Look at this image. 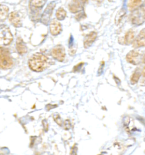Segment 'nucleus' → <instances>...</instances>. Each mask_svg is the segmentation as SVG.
Here are the masks:
<instances>
[{"label":"nucleus","instance_id":"nucleus-1","mask_svg":"<svg viewBox=\"0 0 145 155\" xmlns=\"http://www.w3.org/2000/svg\"><path fill=\"white\" fill-rule=\"evenodd\" d=\"M29 67L35 72H41L45 69L48 64V59L43 54L36 53L32 55L28 61Z\"/></svg>","mask_w":145,"mask_h":155},{"label":"nucleus","instance_id":"nucleus-2","mask_svg":"<svg viewBox=\"0 0 145 155\" xmlns=\"http://www.w3.org/2000/svg\"><path fill=\"white\" fill-rule=\"evenodd\" d=\"M145 6L143 5L133 10L130 14L131 23L137 26L143 24L145 22Z\"/></svg>","mask_w":145,"mask_h":155},{"label":"nucleus","instance_id":"nucleus-3","mask_svg":"<svg viewBox=\"0 0 145 155\" xmlns=\"http://www.w3.org/2000/svg\"><path fill=\"white\" fill-rule=\"evenodd\" d=\"M13 37L9 28H0V46H8L12 41Z\"/></svg>","mask_w":145,"mask_h":155},{"label":"nucleus","instance_id":"nucleus-4","mask_svg":"<svg viewBox=\"0 0 145 155\" xmlns=\"http://www.w3.org/2000/svg\"><path fill=\"white\" fill-rule=\"evenodd\" d=\"M55 6L56 3L54 2H52L47 6L41 18V21L42 23H44V25H48V23H49Z\"/></svg>","mask_w":145,"mask_h":155},{"label":"nucleus","instance_id":"nucleus-5","mask_svg":"<svg viewBox=\"0 0 145 155\" xmlns=\"http://www.w3.org/2000/svg\"><path fill=\"white\" fill-rule=\"evenodd\" d=\"M142 55L139 51H131L127 56V60L133 65H138L141 62Z\"/></svg>","mask_w":145,"mask_h":155},{"label":"nucleus","instance_id":"nucleus-6","mask_svg":"<svg viewBox=\"0 0 145 155\" xmlns=\"http://www.w3.org/2000/svg\"><path fill=\"white\" fill-rule=\"evenodd\" d=\"M52 55L55 59L59 61H63L65 56L64 48L61 46H56L52 51Z\"/></svg>","mask_w":145,"mask_h":155},{"label":"nucleus","instance_id":"nucleus-7","mask_svg":"<svg viewBox=\"0 0 145 155\" xmlns=\"http://www.w3.org/2000/svg\"><path fill=\"white\" fill-rule=\"evenodd\" d=\"M13 65V61L5 54L0 55V68L4 69L10 68Z\"/></svg>","mask_w":145,"mask_h":155},{"label":"nucleus","instance_id":"nucleus-8","mask_svg":"<svg viewBox=\"0 0 145 155\" xmlns=\"http://www.w3.org/2000/svg\"><path fill=\"white\" fill-rule=\"evenodd\" d=\"M69 9L72 13H77L83 10L81 2L79 0H72L69 4Z\"/></svg>","mask_w":145,"mask_h":155},{"label":"nucleus","instance_id":"nucleus-9","mask_svg":"<svg viewBox=\"0 0 145 155\" xmlns=\"http://www.w3.org/2000/svg\"><path fill=\"white\" fill-rule=\"evenodd\" d=\"M50 32L53 35H57L61 31V25L57 20L53 19L50 23Z\"/></svg>","mask_w":145,"mask_h":155},{"label":"nucleus","instance_id":"nucleus-10","mask_svg":"<svg viewBox=\"0 0 145 155\" xmlns=\"http://www.w3.org/2000/svg\"><path fill=\"white\" fill-rule=\"evenodd\" d=\"M145 29L143 28L141 31L138 36L136 38L135 41H133V46L134 48H138L140 47L145 46Z\"/></svg>","mask_w":145,"mask_h":155},{"label":"nucleus","instance_id":"nucleus-11","mask_svg":"<svg viewBox=\"0 0 145 155\" xmlns=\"http://www.w3.org/2000/svg\"><path fill=\"white\" fill-rule=\"evenodd\" d=\"M9 19L10 22L12 23L15 27L19 28L22 26V22L21 21L20 17L17 12H13L9 14Z\"/></svg>","mask_w":145,"mask_h":155},{"label":"nucleus","instance_id":"nucleus-12","mask_svg":"<svg viewBox=\"0 0 145 155\" xmlns=\"http://www.w3.org/2000/svg\"><path fill=\"white\" fill-rule=\"evenodd\" d=\"M97 37V33L95 31L90 32L89 34L86 35L84 40V47L85 48H87L90 47L94 41Z\"/></svg>","mask_w":145,"mask_h":155},{"label":"nucleus","instance_id":"nucleus-13","mask_svg":"<svg viewBox=\"0 0 145 155\" xmlns=\"http://www.w3.org/2000/svg\"><path fill=\"white\" fill-rule=\"evenodd\" d=\"M16 48L18 51V53L21 55H24L27 52V48L26 45L24 44L23 41L21 39H18L17 44H16Z\"/></svg>","mask_w":145,"mask_h":155},{"label":"nucleus","instance_id":"nucleus-14","mask_svg":"<svg viewBox=\"0 0 145 155\" xmlns=\"http://www.w3.org/2000/svg\"><path fill=\"white\" fill-rule=\"evenodd\" d=\"M142 4V0H129L127 8L130 11H133L139 7Z\"/></svg>","mask_w":145,"mask_h":155},{"label":"nucleus","instance_id":"nucleus-15","mask_svg":"<svg viewBox=\"0 0 145 155\" xmlns=\"http://www.w3.org/2000/svg\"><path fill=\"white\" fill-rule=\"evenodd\" d=\"M45 0H30V7L32 9H38L45 5Z\"/></svg>","mask_w":145,"mask_h":155},{"label":"nucleus","instance_id":"nucleus-16","mask_svg":"<svg viewBox=\"0 0 145 155\" xmlns=\"http://www.w3.org/2000/svg\"><path fill=\"white\" fill-rule=\"evenodd\" d=\"M134 39V32L132 30H129L127 32L125 38H124V41L126 45H129L130 44L132 41H133Z\"/></svg>","mask_w":145,"mask_h":155},{"label":"nucleus","instance_id":"nucleus-17","mask_svg":"<svg viewBox=\"0 0 145 155\" xmlns=\"http://www.w3.org/2000/svg\"><path fill=\"white\" fill-rule=\"evenodd\" d=\"M9 12L8 6L4 5H0V20H5L7 18Z\"/></svg>","mask_w":145,"mask_h":155},{"label":"nucleus","instance_id":"nucleus-18","mask_svg":"<svg viewBox=\"0 0 145 155\" xmlns=\"http://www.w3.org/2000/svg\"><path fill=\"white\" fill-rule=\"evenodd\" d=\"M141 76V71L139 68L136 69L134 72V73H133V74L132 75L131 78V83L132 84H134L137 82H138V81L139 80Z\"/></svg>","mask_w":145,"mask_h":155},{"label":"nucleus","instance_id":"nucleus-19","mask_svg":"<svg viewBox=\"0 0 145 155\" xmlns=\"http://www.w3.org/2000/svg\"><path fill=\"white\" fill-rule=\"evenodd\" d=\"M56 15V17L58 20L62 21L65 18V17L66 16V12L65 10L63 9V8H60L57 10Z\"/></svg>","mask_w":145,"mask_h":155},{"label":"nucleus","instance_id":"nucleus-20","mask_svg":"<svg viewBox=\"0 0 145 155\" xmlns=\"http://www.w3.org/2000/svg\"><path fill=\"white\" fill-rule=\"evenodd\" d=\"M125 14H126V11L124 9L120 10L118 12L115 18V23L116 25H118L119 23H120V22L121 21L123 17L125 15Z\"/></svg>","mask_w":145,"mask_h":155},{"label":"nucleus","instance_id":"nucleus-21","mask_svg":"<svg viewBox=\"0 0 145 155\" xmlns=\"http://www.w3.org/2000/svg\"><path fill=\"white\" fill-rule=\"evenodd\" d=\"M53 118H54V121L59 124L60 126H61L62 124V119L61 118L59 114H55L53 115Z\"/></svg>","mask_w":145,"mask_h":155},{"label":"nucleus","instance_id":"nucleus-22","mask_svg":"<svg viewBox=\"0 0 145 155\" xmlns=\"http://www.w3.org/2000/svg\"><path fill=\"white\" fill-rule=\"evenodd\" d=\"M86 17V14L85 13V12H82L79 14H78L76 16V18L77 19L78 21H80L81 19L85 18Z\"/></svg>","mask_w":145,"mask_h":155},{"label":"nucleus","instance_id":"nucleus-23","mask_svg":"<svg viewBox=\"0 0 145 155\" xmlns=\"http://www.w3.org/2000/svg\"><path fill=\"white\" fill-rule=\"evenodd\" d=\"M92 1L96 2L98 3H102V2H103L104 1V0H92Z\"/></svg>","mask_w":145,"mask_h":155},{"label":"nucleus","instance_id":"nucleus-24","mask_svg":"<svg viewBox=\"0 0 145 155\" xmlns=\"http://www.w3.org/2000/svg\"><path fill=\"white\" fill-rule=\"evenodd\" d=\"M66 123H69L70 122H69V120H66V121H65V124H66ZM70 125H69V126H68V124L67 125V127H68V129L70 128Z\"/></svg>","mask_w":145,"mask_h":155},{"label":"nucleus","instance_id":"nucleus-25","mask_svg":"<svg viewBox=\"0 0 145 155\" xmlns=\"http://www.w3.org/2000/svg\"><path fill=\"white\" fill-rule=\"evenodd\" d=\"M83 3H86L88 2V0H81Z\"/></svg>","mask_w":145,"mask_h":155},{"label":"nucleus","instance_id":"nucleus-26","mask_svg":"<svg viewBox=\"0 0 145 155\" xmlns=\"http://www.w3.org/2000/svg\"><path fill=\"white\" fill-rule=\"evenodd\" d=\"M109 1H113L114 0H109Z\"/></svg>","mask_w":145,"mask_h":155}]
</instances>
